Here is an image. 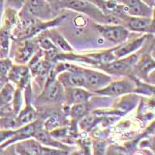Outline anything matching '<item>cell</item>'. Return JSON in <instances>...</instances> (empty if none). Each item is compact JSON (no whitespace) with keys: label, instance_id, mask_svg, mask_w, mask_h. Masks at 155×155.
Instances as JSON below:
<instances>
[{"label":"cell","instance_id":"obj_1","mask_svg":"<svg viewBox=\"0 0 155 155\" xmlns=\"http://www.w3.org/2000/svg\"><path fill=\"white\" fill-rule=\"evenodd\" d=\"M23 9L32 17L47 19L53 15V11L47 0H26Z\"/></svg>","mask_w":155,"mask_h":155},{"label":"cell","instance_id":"obj_2","mask_svg":"<svg viewBox=\"0 0 155 155\" xmlns=\"http://www.w3.org/2000/svg\"><path fill=\"white\" fill-rule=\"evenodd\" d=\"M59 4L64 7L72 9L74 10L81 11L89 16L102 18L101 12L92 2L85 0H59Z\"/></svg>","mask_w":155,"mask_h":155},{"label":"cell","instance_id":"obj_3","mask_svg":"<svg viewBox=\"0 0 155 155\" xmlns=\"http://www.w3.org/2000/svg\"><path fill=\"white\" fill-rule=\"evenodd\" d=\"M81 74L85 78L86 88L92 89L99 90L106 87L111 81L109 76L92 71H85V72L81 73Z\"/></svg>","mask_w":155,"mask_h":155},{"label":"cell","instance_id":"obj_4","mask_svg":"<svg viewBox=\"0 0 155 155\" xmlns=\"http://www.w3.org/2000/svg\"><path fill=\"white\" fill-rule=\"evenodd\" d=\"M99 32L106 39L114 42H120L124 41L128 36V32L125 28L116 26L99 27Z\"/></svg>","mask_w":155,"mask_h":155},{"label":"cell","instance_id":"obj_5","mask_svg":"<svg viewBox=\"0 0 155 155\" xmlns=\"http://www.w3.org/2000/svg\"><path fill=\"white\" fill-rule=\"evenodd\" d=\"M127 8V12L137 16L145 17L150 14V8L142 0H120Z\"/></svg>","mask_w":155,"mask_h":155},{"label":"cell","instance_id":"obj_6","mask_svg":"<svg viewBox=\"0 0 155 155\" xmlns=\"http://www.w3.org/2000/svg\"><path fill=\"white\" fill-rule=\"evenodd\" d=\"M133 86L130 81L123 80V81L111 83L110 85L109 84L106 88L99 89L100 91H97V92L107 95H119L130 92Z\"/></svg>","mask_w":155,"mask_h":155},{"label":"cell","instance_id":"obj_7","mask_svg":"<svg viewBox=\"0 0 155 155\" xmlns=\"http://www.w3.org/2000/svg\"><path fill=\"white\" fill-rule=\"evenodd\" d=\"M127 26L129 28L134 30H150V29H153V20H150L147 18L130 17L127 19Z\"/></svg>","mask_w":155,"mask_h":155},{"label":"cell","instance_id":"obj_8","mask_svg":"<svg viewBox=\"0 0 155 155\" xmlns=\"http://www.w3.org/2000/svg\"><path fill=\"white\" fill-rule=\"evenodd\" d=\"M60 79L65 85L71 87H86L85 78L81 74L77 72H65L61 76Z\"/></svg>","mask_w":155,"mask_h":155},{"label":"cell","instance_id":"obj_9","mask_svg":"<svg viewBox=\"0 0 155 155\" xmlns=\"http://www.w3.org/2000/svg\"><path fill=\"white\" fill-rule=\"evenodd\" d=\"M136 59L137 57L131 56L123 60L117 61L110 64H108L106 69L110 72H122L124 71H125L135 62Z\"/></svg>","mask_w":155,"mask_h":155},{"label":"cell","instance_id":"obj_10","mask_svg":"<svg viewBox=\"0 0 155 155\" xmlns=\"http://www.w3.org/2000/svg\"><path fill=\"white\" fill-rule=\"evenodd\" d=\"M34 50H35V46L34 45V44L30 42H25L18 48L16 61L19 62L27 61L29 58L32 55V54L34 52Z\"/></svg>","mask_w":155,"mask_h":155},{"label":"cell","instance_id":"obj_11","mask_svg":"<svg viewBox=\"0 0 155 155\" xmlns=\"http://www.w3.org/2000/svg\"><path fill=\"white\" fill-rule=\"evenodd\" d=\"M143 41H144V38H140L135 40V41H132L131 43H127L125 45L120 47V48L116 50L115 54L117 57H122L124 55L127 54L128 53H130L132 51H135L136 49H137L140 46L141 44L143 42Z\"/></svg>","mask_w":155,"mask_h":155},{"label":"cell","instance_id":"obj_12","mask_svg":"<svg viewBox=\"0 0 155 155\" xmlns=\"http://www.w3.org/2000/svg\"><path fill=\"white\" fill-rule=\"evenodd\" d=\"M61 88L60 84H58L57 81L51 82L45 91V97L49 100H54L60 97L59 95H61Z\"/></svg>","mask_w":155,"mask_h":155},{"label":"cell","instance_id":"obj_13","mask_svg":"<svg viewBox=\"0 0 155 155\" xmlns=\"http://www.w3.org/2000/svg\"><path fill=\"white\" fill-rule=\"evenodd\" d=\"M13 97V88L10 85H7L0 93V106L9 103Z\"/></svg>","mask_w":155,"mask_h":155},{"label":"cell","instance_id":"obj_14","mask_svg":"<svg viewBox=\"0 0 155 155\" xmlns=\"http://www.w3.org/2000/svg\"><path fill=\"white\" fill-rule=\"evenodd\" d=\"M88 95H89L88 93L85 92V90L79 89V88H74V89H73L71 94V96L73 102H77V103L78 102L81 103V102H85L88 99Z\"/></svg>","mask_w":155,"mask_h":155},{"label":"cell","instance_id":"obj_15","mask_svg":"<svg viewBox=\"0 0 155 155\" xmlns=\"http://www.w3.org/2000/svg\"><path fill=\"white\" fill-rule=\"evenodd\" d=\"M34 116H35V113H34V110L32 109V108H27L23 112V113L20 114L19 116V122L21 124H27L29 122H31L32 120L34 119Z\"/></svg>","mask_w":155,"mask_h":155},{"label":"cell","instance_id":"obj_16","mask_svg":"<svg viewBox=\"0 0 155 155\" xmlns=\"http://www.w3.org/2000/svg\"><path fill=\"white\" fill-rule=\"evenodd\" d=\"M26 73H27V69L25 68H15L11 71L10 78L13 80V81L21 80L22 78H23L26 76Z\"/></svg>","mask_w":155,"mask_h":155},{"label":"cell","instance_id":"obj_17","mask_svg":"<svg viewBox=\"0 0 155 155\" xmlns=\"http://www.w3.org/2000/svg\"><path fill=\"white\" fill-rule=\"evenodd\" d=\"M0 43L2 48H7L9 43V32L7 30L2 29L0 32Z\"/></svg>","mask_w":155,"mask_h":155},{"label":"cell","instance_id":"obj_18","mask_svg":"<svg viewBox=\"0 0 155 155\" xmlns=\"http://www.w3.org/2000/svg\"><path fill=\"white\" fill-rule=\"evenodd\" d=\"M10 68V62L9 61H0V75H5L7 74Z\"/></svg>","mask_w":155,"mask_h":155},{"label":"cell","instance_id":"obj_19","mask_svg":"<svg viewBox=\"0 0 155 155\" xmlns=\"http://www.w3.org/2000/svg\"><path fill=\"white\" fill-rule=\"evenodd\" d=\"M95 121V117L92 116H86L85 119H83L81 123V126L83 129H87L92 125Z\"/></svg>","mask_w":155,"mask_h":155},{"label":"cell","instance_id":"obj_20","mask_svg":"<svg viewBox=\"0 0 155 155\" xmlns=\"http://www.w3.org/2000/svg\"><path fill=\"white\" fill-rule=\"evenodd\" d=\"M85 107L83 104L76 105L72 109V114L74 116H79L85 113Z\"/></svg>","mask_w":155,"mask_h":155},{"label":"cell","instance_id":"obj_21","mask_svg":"<svg viewBox=\"0 0 155 155\" xmlns=\"http://www.w3.org/2000/svg\"><path fill=\"white\" fill-rule=\"evenodd\" d=\"M53 39L55 41V42L62 48V49L65 50V51H70L71 48H69V46L66 44V42L64 41L63 39L60 37V36H58L56 35L55 37H53Z\"/></svg>","mask_w":155,"mask_h":155},{"label":"cell","instance_id":"obj_22","mask_svg":"<svg viewBox=\"0 0 155 155\" xmlns=\"http://www.w3.org/2000/svg\"><path fill=\"white\" fill-rule=\"evenodd\" d=\"M26 0H7V2L9 5L13 8H20L25 3Z\"/></svg>","mask_w":155,"mask_h":155},{"label":"cell","instance_id":"obj_23","mask_svg":"<svg viewBox=\"0 0 155 155\" xmlns=\"http://www.w3.org/2000/svg\"><path fill=\"white\" fill-rule=\"evenodd\" d=\"M58 125V120L56 118H51V120H48L46 124V127L48 129H52L54 127H57Z\"/></svg>","mask_w":155,"mask_h":155},{"label":"cell","instance_id":"obj_24","mask_svg":"<svg viewBox=\"0 0 155 155\" xmlns=\"http://www.w3.org/2000/svg\"><path fill=\"white\" fill-rule=\"evenodd\" d=\"M40 43H41V46L44 48H48V49H50V48H54V46L51 44V43L49 41H48V40H46V39H42V40H41Z\"/></svg>","mask_w":155,"mask_h":155},{"label":"cell","instance_id":"obj_25","mask_svg":"<svg viewBox=\"0 0 155 155\" xmlns=\"http://www.w3.org/2000/svg\"><path fill=\"white\" fill-rule=\"evenodd\" d=\"M13 134H14L13 132H9V131H8V132H0V142L9 138L10 136L13 135Z\"/></svg>","mask_w":155,"mask_h":155},{"label":"cell","instance_id":"obj_26","mask_svg":"<svg viewBox=\"0 0 155 155\" xmlns=\"http://www.w3.org/2000/svg\"><path fill=\"white\" fill-rule=\"evenodd\" d=\"M142 2H144L149 7H153V5H154L155 0H142Z\"/></svg>","mask_w":155,"mask_h":155},{"label":"cell","instance_id":"obj_27","mask_svg":"<svg viewBox=\"0 0 155 155\" xmlns=\"http://www.w3.org/2000/svg\"><path fill=\"white\" fill-rule=\"evenodd\" d=\"M48 2H51V3H54L55 2H59V0H47Z\"/></svg>","mask_w":155,"mask_h":155},{"label":"cell","instance_id":"obj_28","mask_svg":"<svg viewBox=\"0 0 155 155\" xmlns=\"http://www.w3.org/2000/svg\"><path fill=\"white\" fill-rule=\"evenodd\" d=\"M0 1H2V0H0Z\"/></svg>","mask_w":155,"mask_h":155}]
</instances>
